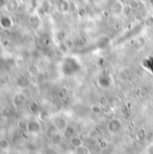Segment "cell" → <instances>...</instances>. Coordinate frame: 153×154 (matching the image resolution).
I'll list each match as a JSON object with an SVG mask.
<instances>
[{"mask_svg": "<svg viewBox=\"0 0 153 154\" xmlns=\"http://www.w3.org/2000/svg\"><path fill=\"white\" fill-rule=\"evenodd\" d=\"M71 144L74 145L75 147L78 148L82 145V141L80 140V138H77V137H72V138H71Z\"/></svg>", "mask_w": 153, "mask_h": 154, "instance_id": "obj_1", "label": "cell"}]
</instances>
